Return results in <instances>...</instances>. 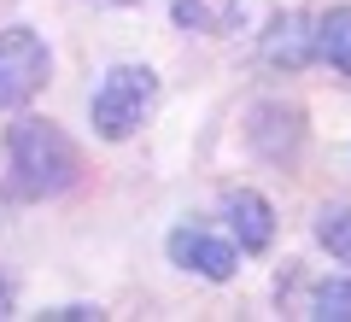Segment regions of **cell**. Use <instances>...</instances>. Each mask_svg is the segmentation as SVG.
Returning <instances> with one entry per match:
<instances>
[{
  "mask_svg": "<svg viewBox=\"0 0 351 322\" xmlns=\"http://www.w3.org/2000/svg\"><path fill=\"white\" fill-rule=\"evenodd\" d=\"M76 170H82L76 141L53 117H18L6 129V176L18 199H59L76 182Z\"/></svg>",
  "mask_w": 351,
  "mask_h": 322,
  "instance_id": "cell-1",
  "label": "cell"
},
{
  "mask_svg": "<svg viewBox=\"0 0 351 322\" xmlns=\"http://www.w3.org/2000/svg\"><path fill=\"white\" fill-rule=\"evenodd\" d=\"M158 106V71L152 65H112L100 88L88 94V124L100 141H129Z\"/></svg>",
  "mask_w": 351,
  "mask_h": 322,
  "instance_id": "cell-2",
  "label": "cell"
},
{
  "mask_svg": "<svg viewBox=\"0 0 351 322\" xmlns=\"http://www.w3.org/2000/svg\"><path fill=\"white\" fill-rule=\"evenodd\" d=\"M47 71H53V53L29 24L0 30V106H29L47 88Z\"/></svg>",
  "mask_w": 351,
  "mask_h": 322,
  "instance_id": "cell-3",
  "label": "cell"
},
{
  "mask_svg": "<svg viewBox=\"0 0 351 322\" xmlns=\"http://www.w3.org/2000/svg\"><path fill=\"white\" fill-rule=\"evenodd\" d=\"M164 252H170L176 270L205 275V281H234V275H240V246H234V240H217L211 229H188V223L170 229Z\"/></svg>",
  "mask_w": 351,
  "mask_h": 322,
  "instance_id": "cell-4",
  "label": "cell"
},
{
  "mask_svg": "<svg viewBox=\"0 0 351 322\" xmlns=\"http://www.w3.org/2000/svg\"><path fill=\"white\" fill-rule=\"evenodd\" d=\"M246 141H252L258 159L293 164L299 147H304V112H299V106H281V100H258L252 117H246Z\"/></svg>",
  "mask_w": 351,
  "mask_h": 322,
  "instance_id": "cell-5",
  "label": "cell"
},
{
  "mask_svg": "<svg viewBox=\"0 0 351 322\" xmlns=\"http://www.w3.org/2000/svg\"><path fill=\"white\" fill-rule=\"evenodd\" d=\"M258 47H263V65H276V71H304V65L316 59V18L276 12Z\"/></svg>",
  "mask_w": 351,
  "mask_h": 322,
  "instance_id": "cell-6",
  "label": "cell"
},
{
  "mask_svg": "<svg viewBox=\"0 0 351 322\" xmlns=\"http://www.w3.org/2000/svg\"><path fill=\"white\" fill-rule=\"evenodd\" d=\"M223 223H228V235H234L240 252H269V240H276V211H269V199L258 187L223 194Z\"/></svg>",
  "mask_w": 351,
  "mask_h": 322,
  "instance_id": "cell-7",
  "label": "cell"
},
{
  "mask_svg": "<svg viewBox=\"0 0 351 322\" xmlns=\"http://www.w3.org/2000/svg\"><path fill=\"white\" fill-rule=\"evenodd\" d=\"M316 53H322L339 76H351V6H334V12L316 18Z\"/></svg>",
  "mask_w": 351,
  "mask_h": 322,
  "instance_id": "cell-8",
  "label": "cell"
},
{
  "mask_svg": "<svg viewBox=\"0 0 351 322\" xmlns=\"http://www.w3.org/2000/svg\"><path fill=\"white\" fill-rule=\"evenodd\" d=\"M316 240L328 246V258L351 270V205H322L316 211Z\"/></svg>",
  "mask_w": 351,
  "mask_h": 322,
  "instance_id": "cell-9",
  "label": "cell"
},
{
  "mask_svg": "<svg viewBox=\"0 0 351 322\" xmlns=\"http://www.w3.org/2000/svg\"><path fill=\"white\" fill-rule=\"evenodd\" d=\"M304 317H316V322H351V270L346 275H328V281L311 293V310H304Z\"/></svg>",
  "mask_w": 351,
  "mask_h": 322,
  "instance_id": "cell-10",
  "label": "cell"
},
{
  "mask_svg": "<svg viewBox=\"0 0 351 322\" xmlns=\"http://www.w3.org/2000/svg\"><path fill=\"white\" fill-rule=\"evenodd\" d=\"M170 12L182 30H211V12H205V0H170Z\"/></svg>",
  "mask_w": 351,
  "mask_h": 322,
  "instance_id": "cell-11",
  "label": "cell"
},
{
  "mask_svg": "<svg viewBox=\"0 0 351 322\" xmlns=\"http://www.w3.org/2000/svg\"><path fill=\"white\" fill-rule=\"evenodd\" d=\"M53 322H100V310L94 305H59V310H47Z\"/></svg>",
  "mask_w": 351,
  "mask_h": 322,
  "instance_id": "cell-12",
  "label": "cell"
},
{
  "mask_svg": "<svg viewBox=\"0 0 351 322\" xmlns=\"http://www.w3.org/2000/svg\"><path fill=\"white\" fill-rule=\"evenodd\" d=\"M0 317H12V287L0 281Z\"/></svg>",
  "mask_w": 351,
  "mask_h": 322,
  "instance_id": "cell-13",
  "label": "cell"
}]
</instances>
